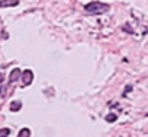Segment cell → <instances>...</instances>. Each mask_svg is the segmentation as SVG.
<instances>
[{"label": "cell", "mask_w": 148, "mask_h": 137, "mask_svg": "<svg viewBox=\"0 0 148 137\" xmlns=\"http://www.w3.org/2000/svg\"><path fill=\"white\" fill-rule=\"evenodd\" d=\"M86 12L87 13H92V15H102V13H106L109 10V5L106 3H102V2H90L84 6Z\"/></svg>", "instance_id": "1"}, {"label": "cell", "mask_w": 148, "mask_h": 137, "mask_svg": "<svg viewBox=\"0 0 148 137\" xmlns=\"http://www.w3.org/2000/svg\"><path fill=\"white\" fill-rule=\"evenodd\" d=\"M32 79H34V73H32V70H23V73H22V82H23V85H31L32 83Z\"/></svg>", "instance_id": "2"}, {"label": "cell", "mask_w": 148, "mask_h": 137, "mask_svg": "<svg viewBox=\"0 0 148 137\" xmlns=\"http://www.w3.org/2000/svg\"><path fill=\"white\" fill-rule=\"evenodd\" d=\"M19 5V2L18 0H2V2H0V8H8V6H18Z\"/></svg>", "instance_id": "3"}, {"label": "cell", "mask_w": 148, "mask_h": 137, "mask_svg": "<svg viewBox=\"0 0 148 137\" xmlns=\"http://www.w3.org/2000/svg\"><path fill=\"white\" fill-rule=\"evenodd\" d=\"M21 77V70H19V68H15V70L12 72V75H10V79H9V82L10 83H13L15 80H18Z\"/></svg>", "instance_id": "4"}, {"label": "cell", "mask_w": 148, "mask_h": 137, "mask_svg": "<svg viewBox=\"0 0 148 137\" xmlns=\"http://www.w3.org/2000/svg\"><path fill=\"white\" fill-rule=\"evenodd\" d=\"M21 107H22V102L21 101H13L12 104H10V111H19L21 109Z\"/></svg>", "instance_id": "5"}, {"label": "cell", "mask_w": 148, "mask_h": 137, "mask_svg": "<svg viewBox=\"0 0 148 137\" xmlns=\"http://www.w3.org/2000/svg\"><path fill=\"white\" fill-rule=\"evenodd\" d=\"M31 136V130L29 128H22L19 133V137H29Z\"/></svg>", "instance_id": "6"}, {"label": "cell", "mask_w": 148, "mask_h": 137, "mask_svg": "<svg viewBox=\"0 0 148 137\" xmlns=\"http://www.w3.org/2000/svg\"><path fill=\"white\" fill-rule=\"evenodd\" d=\"M9 133H10L9 128H2V130H0V137H8Z\"/></svg>", "instance_id": "7"}, {"label": "cell", "mask_w": 148, "mask_h": 137, "mask_svg": "<svg viewBox=\"0 0 148 137\" xmlns=\"http://www.w3.org/2000/svg\"><path fill=\"white\" fill-rule=\"evenodd\" d=\"M106 121H109V122H113V121H116V115H115V114H109V115L106 117Z\"/></svg>", "instance_id": "8"}, {"label": "cell", "mask_w": 148, "mask_h": 137, "mask_svg": "<svg viewBox=\"0 0 148 137\" xmlns=\"http://www.w3.org/2000/svg\"><path fill=\"white\" fill-rule=\"evenodd\" d=\"M3 80H5V76H3L2 73H0V85H2V82H3Z\"/></svg>", "instance_id": "9"}]
</instances>
